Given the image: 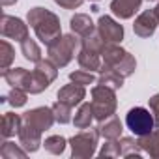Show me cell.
<instances>
[{
	"label": "cell",
	"mask_w": 159,
	"mask_h": 159,
	"mask_svg": "<svg viewBox=\"0 0 159 159\" xmlns=\"http://www.w3.org/2000/svg\"><path fill=\"white\" fill-rule=\"evenodd\" d=\"M118 142H120V153H122V157H140L142 148H140L139 140H135L131 137H122Z\"/></svg>",
	"instance_id": "cb8c5ba5"
},
{
	"label": "cell",
	"mask_w": 159,
	"mask_h": 159,
	"mask_svg": "<svg viewBox=\"0 0 159 159\" xmlns=\"http://www.w3.org/2000/svg\"><path fill=\"white\" fill-rule=\"evenodd\" d=\"M23 125V116L15 114V112H4L2 116V124H0V133L4 139H10L13 135H19V129Z\"/></svg>",
	"instance_id": "d6986e66"
},
{
	"label": "cell",
	"mask_w": 159,
	"mask_h": 159,
	"mask_svg": "<svg viewBox=\"0 0 159 159\" xmlns=\"http://www.w3.org/2000/svg\"><path fill=\"white\" fill-rule=\"evenodd\" d=\"M148 107H150V112L153 114L155 127H159V94H153V96L148 99Z\"/></svg>",
	"instance_id": "1f68e13d"
},
{
	"label": "cell",
	"mask_w": 159,
	"mask_h": 159,
	"mask_svg": "<svg viewBox=\"0 0 159 159\" xmlns=\"http://www.w3.org/2000/svg\"><path fill=\"white\" fill-rule=\"evenodd\" d=\"M124 75L118 73L114 67H109V66H101L99 69V77H98V84H103V86H109L112 90H120L124 86Z\"/></svg>",
	"instance_id": "2e32d148"
},
{
	"label": "cell",
	"mask_w": 159,
	"mask_h": 159,
	"mask_svg": "<svg viewBox=\"0 0 159 159\" xmlns=\"http://www.w3.org/2000/svg\"><path fill=\"white\" fill-rule=\"evenodd\" d=\"M17 2V0H0V4H2V6H13Z\"/></svg>",
	"instance_id": "836d02e7"
},
{
	"label": "cell",
	"mask_w": 159,
	"mask_h": 159,
	"mask_svg": "<svg viewBox=\"0 0 159 159\" xmlns=\"http://www.w3.org/2000/svg\"><path fill=\"white\" fill-rule=\"evenodd\" d=\"M116 90L109 88V86H103V84H98L92 88V107H94V116L98 122L101 120H107L109 116H112L116 112Z\"/></svg>",
	"instance_id": "3957f363"
},
{
	"label": "cell",
	"mask_w": 159,
	"mask_h": 159,
	"mask_svg": "<svg viewBox=\"0 0 159 159\" xmlns=\"http://www.w3.org/2000/svg\"><path fill=\"white\" fill-rule=\"evenodd\" d=\"M125 125L137 137H144V135H148V133H152L155 129V120H153V114L148 109L133 107L125 114Z\"/></svg>",
	"instance_id": "5b68a950"
},
{
	"label": "cell",
	"mask_w": 159,
	"mask_h": 159,
	"mask_svg": "<svg viewBox=\"0 0 159 159\" xmlns=\"http://www.w3.org/2000/svg\"><path fill=\"white\" fill-rule=\"evenodd\" d=\"M26 101H28V92L23 90V88H17V86H11L10 94L6 96V103H10V105L15 107V109L26 105Z\"/></svg>",
	"instance_id": "f1b7e54d"
},
{
	"label": "cell",
	"mask_w": 159,
	"mask_h": 159,
	"mask_svg": "<svg viewBox=\"0 0 159 159\" xmlns=\"http://www.w3.org/2000/svg\"><path fill=\"white\" fill-rule=\"evenodd\" d=\"M19 144H21L28 153H30V152H38L39 146L43 144V142H41V131H38V129H34V127L23 124L21 129H19Z\"/></svg>",
	"instance_id": "8fae6325"
},
{
	"label": "cell",
	"mask_w": 159,
	"mask_h": 159,
	"mask_svg": "<svg viewBox=\"0 0 159 159\" xmlns=\"http://www.w3.org/2000/svg\"><path fill=\"white\" fill-rule=\"evenodd\" d=\"M0 32L4 38L15 39V41H25L28 36V25H25V21H21L19 17L13 15H2V23H0Z\"/></svg>",
	"instance_id": "52a82bcc"
},
{
	"label": "cell",
	"mask_w": 159,
	"mask_h": 159,
	"mask_svg": "<svg viewBox=\"0 0 159 159\" xmlns=\"http://www.w3.org/2000/svg\"><path fill=\"white\" fill-rule=\"evenodd\" d=\"M120 155L122 153H120V142H118V139L105 142L101 146V150H99V157H120Z\"/></svg>",
	"instance_id": "4dcf8cb0"
},
{
	"label": "cell",
	"mask_w": 159,
	"mask_h": 159,
	"mask_svg": "<svg viewBox=\"0 0 159 159\" xmlns=\"http://www.w3.org/2000/svg\"><path fill=\"white\" fill-rule=\"evenodd\" d=\"M142 4V0H112L111 2V11L118 19H131Z\"/></svg>",
	"instance_id": "9a60e30c"
},
{
	"label": "cell",
	"mask_w": 159,
	"mask_h": 159,
	"mask_svg": "<svg viewBox=\"0 0 159 159\" xmlns=\"http://www.w3.org/2000/svg\"><path fill=\"white\" fill-rule=\"evenodd\" d=\"M125 56H127V51L122 49L118 43H105L103 52H101L103 66H109V67H114V69L120 67V64L125 60Z\"/></svg>",
	"instance_id": "7c38bea8"
},
{
	"label": "cell",
	"mask_w": 159,
	"mask_h": 159,
	"mask_svg": "<svg viewBox=\"0 0 159 159\" xmlns=\"http://www.w3.org/2000/svg\"><path fill=\"white\" fill-rule=\"evenodd\" d=\"M69 26H71V32L73 34L81 36V38H86V36H90L92 32L98 30V26L94 25V21L86 13H75L71 17V21H69Z\"/></svg>",
	"instance_id": "4fadbf2b"
},
{
	"label": "cell",
	"mask_w": 159,
	"mask_h": 159,
	"mask_svg": "<svg viewBox=\"0 0 159 159\" xmlns=\"http://www.w3.org/2000/svg\"><path fill=\"white\" fill-rule=\"evenodd\" d=\"M34 71H38V73L45 79V81H47L49 84H51V83L54 81V79L58 77V66H54L49 58H47V60H43V58H41V60L36 64Z\"/></svg>",
	"instance_id": "d4e9b609"
},
{
	"label": "cell",
	"mask_w": 159,
	"mask_h": 159,
	"mask_svg": "<svg viewBox=\"0 0 159 159\" xmlns=\"http://www.w3.org/2000/svg\"><path fill=\"white\" fill-rule=\"evenodd\" d=\"M99 131L86 127L81 133H77L69 139V146H71V157L73 159H88L96 153L98 148V139H99Z\"/></svg>",
	"instance_id": "277c9868"
},
{
	"label": "cell",
	"mask_w": 159,
	"mask_h": 159,
	"mask_svg": "<svg viewBox=\"0 0 159 159\" xmlns=\"http://www.w3.org/2000/svg\"><path fill=\"white\" fill-rule=\"evenodd\" d=\"M98 131H99V135H101L103 139H107V140H116V139L122 137L124 125H122L120 118H118L116 114H112V116H109L107 120H101V122H99Z\"/></svg>",
	"instance_id": "5bb4252c"
},
{
	"label": "cell",
	"mask_w": 159,
	"mask_h": 159,
	"mask_svg": "<svg viewBox=\"0 0 159 159\" xmlns=\"http://www.w3.org/2000/svg\"><path fill=\"white\" fill-rule=\"evenodd\" d=\"M56 98H58L60 101L67 103L69 107H77V105H81L83 99L86 98V90H84V86H81V84L71 83V84L62 86V88L58 90Z\"/></svg>",
	"instance_id": "30bf717a"
},
{
	"label": "cell",
	"mask_w": 159,
	"mask_h": 159,
	"mask_svg": "<svg viewBox=\"0 0 159 159\" xmlns=\"http://www.w3.org/2000/svg\"><path fill=\"white\" fill-rule=\"evenodd\" d=\"M67 144H69V140H66L62 135L47 137V139H45V142H43L45 150H47L49 153H52V155H60V153H64V150H66V146H67Z\"/></svg>",
	"instance_id": "484cf974"
},
{
	"label": "cell",
	"mask_w": 159,
	"mask_h": 159,
	"mask_svg": "<svg viewBox=\"0 0 159 159\" xmlns=\"http://www.w3.org/2000/svg\"><path fill=\"white\" fill-rule=\"evenodd\" d=\"M21 54L25 56V60L34 62V64H38V62L41 60V49H39V45H38L34 39H30V38H26L25 41H21Z\"/></svg>",
	"instance_id": "603a6c76"
},
{
	"label": "cell",
	"mask_w": 159,
	"mask_h": 159,
	"mask_svg": "<svg viewBox=\"0 0 159 159\" xmlns=\"http://www.w3.org/2000/svg\"><path fill=\"white\" fill-rule=\"evenodd\" d=\"M26 21H28V25L34 28L38 39H39L41 43H45V45L52 43L56 38L62 36L60 19H58L52 11L45 10V8H39V6H38V8H32V10L26 13Z\"/></svg>",
	"instance_id": "6da1fadb"
},
{
	"label": "cell",
	"mask_w": 159,
	"mask_h": 159,
	"mask_svg": "<svg viewBox=\"0 0 159 159\" xmlns=\"http://www.w3.org/2000/svg\"><path fill=\"white\" fill-rule=\"evenodd\" d=\"M2 77H4V81L8 84L26 90L28 81H30V71L25 69V67H10V69L2 71Z\"/></svg>",
	"instance_id": "e0dca14e"
},
{
	"label": "cell",
	"mask_w": 159,
	"mask_h": 159,
	"mask_svg": "<svg viewBox=\"0 0 159 159\" xmlns=\"http://www.w3.org/2000/svg\"><path fill=\"white\" fill-rule=\"evenodd\" d=\"M153 13H155V17H157V21H159V4L153 8Z\"/></svg>",
	"instance_id": "e575fe53"
},
{
	"label": "cell",
	"mask_w": 159,
	"mask_h": 159,
	"mask_svg": "<svg viewBox=\"0 0 159 159\" xmlns=\"http://www.w3.org/2000/svg\"><path fill=\"white\" fill-rule=\"evenodd\" d=\"M157 25H159V21H157L153 10H146V11H142V13L135 19V23H133V32H135L139 38H150V36H153V32L157 30Z\"/></svg>",
	"instance_id": "9c48e42d"
},
{
	"label": "cell",
	"mask_w": 159,
	"mask_h": 159,
	"mask_svg": "<svg viewBox=\"0 0 159 159\" xmlns=\"http://www.w3.org/2000/svg\"><path fill=\"white\" fill-rule=\"evenodd\" d=\"M79 45V39H77V34H62L60 38H56L52 43L47 45V56L49 60L58 66V67H66L73 56H75V49Z\"/></svg>",
	"instance_id": "7a4b0ae2"
},
{
	"label": "cell",
	"mask_w": 159,
	"mask_h": 159,
	"mask_svg": "<svg viewBox=\"0 0 159 159\" xmlns=\"http://www.w3.org/2000/svg\"><path fill=\"white\" fill-rule=\"evenodd\" d=\"M98 32L107 43H120L124 39V26L111 15H101L98 21Z\"/></svg>",
	"instance_id": "ba28073f"
},
{
	"label": "cell",
	"mask_w": 159,
	"mask_h": 159,
	"mask_svg": "<svg viewBox=\"0 0 159 159\" xmlns=\"http://www.w3.org/2000/svg\"><path fill=\"white\" fill-rule=\"evenodd\" d=\"M54 112H52V107H36V109H30L23 114V124L38 129V131H47L52 127L54 124Z\"/></svg>",
	"instance_id": "8992f818"
},
{
	"label": "cell",
	"mask_w": 159,
	"mask_h": 159,
	"mask_svg": "<svg viewBox=\"0 0 159 159\" xmlns=\"http://www.w3.org/2000/svg\"><path fill=\"white\" fill-rule=\"evenodd\" d=\"M71 109H73V107H69L67 103H64V101L58 99V101L52 105L54 120H56L58 124H69V122H71Z\"/></svg>",
	"instance_id": "f546056e"
},
{
	"label": "cell",
	"mask_w": 159,
	"mask_h": 159,
	"mask_svg": "<svg viewBox=\"0 0 159 159\" xmlns=\"http://www.w3.org/2000/svg\"><path fill=\"white\" fill-rule=\"evenodd\" d=\"M139 144L142 148V152H146L150 157L159 159V127H155L152 133L139 137Z\"/></svg>",
	"instance_id": "ffe728a7"
},
{
	"label": "cell",
	"mask_w": 159,
	"mask_h": 159,
	"mask_svg": "<svg viewBox=\"0 0 159 159\" xmlns=\"http://www.w3.org/2000/svg\"><path fill=\"white\" fill-rule=\"evenodd\" d=\"M94 107L92 103H81L79 105V111L75 112V118H73V124L77 129H86L90 127L92 120H94Z\"/></svg>",
	"instance_id": "44dd1931"
},
{
	"label": "cell",
	"mask_w": 159,
	"mask_h": 159,
	"mask_svg": "<svg viewBox=\"0 0 159 159\" xmlns=\"http://www.w3.org/2000/svg\"><path fill=\"white\" fill-rule=\"evenodd\" d=\"M54 2L64 10H77V8H81L84 0H54Z\"/></svg>",
	"instance_id": "d6a6232c"
},
{
	"label": "cell",
	"mask_w": 159,
	"mask_h": 159,
	"mask_svg": "<svg viewBox=\"0 0 159 159\" xmlns=\"http://www.w3.org/2000/svg\"><path fill=\"white\" fill-rule=\"evenodd\" d=\"M13 60H15V49L6 39H2V41H0V69H2V71L10 69Z\"/></svg>",
	"instance_id": "4316f807"
},
{
	"label": "cell",
	"mask_w": 159,
	"mask_h": 159,
	"mask_svg": "<svg viewBox=\"0 0 159 159\" xmlns=\"http://www.w3.org/2000/svg\"><path fill=\"white\" fill-rule=\"evenodd\" d=\"M26 150L21 146V144H15V142H2V146H0V157L4 159H25L26 157Z\"/></svg>",
	"instance_id": "7402d4cb"
},
{
	"label": "cell",
	"mask_w": 159,
	"mask_h": 159,
	"mask_svg": "<svg viewBox=\"0 0 159 159\" xmlns=\"http://www.w3.org/2000/svg\"><path fill=\"white\" fill-rule=\"evenodd\" d=\"M69 81L75 84H81V86H88L96 83V75L94 71H88V69H77L69 73Z\"/></svg>",
	"instance_id": "83f0119b"
},
{
	"label": "cell",
	"mask_w": 159,
	"mask_h": 159,
	"mask_svg": "<svg viewBox=\"0 0 159 159\" xmlns=\"http://www.w3.org/2000/svg\"><path fill=\"white\" fill-rule=\"evenodd\" d=\"M90 2H99V0H90Z\"/></svg>",
	"instance_id": "d590c367"
},
{
	"label": "cell",
	"mask_w": 159,
	"mask_h": 159,
	"mask_svg": "<svg viewBox=\"0 0 159 159\" xmlns=\"http://www.w3.org/2000/svg\"><path fill=\"white\" fill-rule=\"evenodd\" d=\"M101 60L103 58H101L99 52L90 51V49H83V47H81V51H79V54H77L79 66H81L83 69H88V71H99L101 66H103Z\"/></svg>",
	"instance_id": "ac0fdd59"
}]
</instances>
